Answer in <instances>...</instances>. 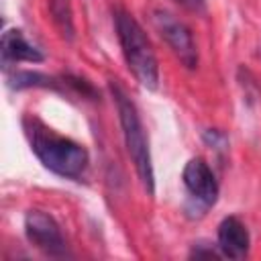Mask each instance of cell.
Returning a JSON list of instances; mask_svg holds the SVG:
<instances>
[{"mask_svg":"<svg viewBox=\"0 0 261 261\" xmlns=\"http://www.w3.org/2000/svg\"><path fill=\"white\" fill-rule=\"evenodd\" d=\"M24 130L33 153L49 171L67 179H80L84 175L90 163V155L84 145L57 135L39 118H24Z\"/></svg>","mask_w":261,"mask_h":261,"instance_id":"6da1fadb","label":"cell"},{"mask_svg":"<svg viewBox=\"0 0 261 261\" xmlns=\"http://www.w3.org/2000/svg\"><path fill=\"white\" fill-rule=\"evenodd\" d=\"M114 27L128 69L143 88L155 90L159 86V65L145 31L133 14L120 8L114 10Z\"/></svg>","mask_w":261,"mask_h":261,"instance_id":"7a4b0ae2","label":"cell"},{"mask_svg":"<svg viewBox=\"0 0 261 261\" xmlns=\"http://www.w3.org/2000/svg\"><path fill=\"white\" fill-rule=\"evenodd\" d=\"M110 92H112V98L116 104V112H118L126 151L135 163V169H137V175H139L143 188L147 190L149 196H153L155 194V173H153V161H151L147 133H145V126L141 122L139 110H137L135 102L126 96V92L118 84L110 82Z\"/></svg>","mask_w":261,"mask_h":261,"instance_id":"3957f363","label":"cell"},{"mask_svg":"<svg viewBox=\"0 0 261 261\" xmlns=\"http://www.w3.org/2000/svg\"><path fill=\"white\" fill-rule=\"evenodd\" d=\"M181 179L188 192L186 212L194 218L204 216L206 210H210L218 200V184L210 165L202 157H194L186 163Z\"/></svg>","mask_w":261,"mask_h":261,"instance_id":"277c9868","label":"cell"},{"mask_svg":"<svg viewBox=\"0 0 261 261\" xmlns=\"http://www.w3.org/2000/svg\"><path fill=\"white\" fill-rule=\"evenodd\" d=\"M153 24L159 31L161 39L169 45L173 55L181 61V65L188 69H194L198 65V49H196L190 29L181 20H177L173 14H169L167 10H155Z\"/></svg>","mask_w":261,"mask_h":261,"instance_id":"5b68a950","label":"cell"},{"mask_svg":"<svg viewBox=\"0 0 261 261\" xmlns=\"http://www.w3.org/2000/svg\"><path fill=\"white\" fill-rule=\"evenodd\" d=\"M24 234L39 251L49 257H65L67 247L55 218L43 210H29L24 216Z\"/></svg>","mask_w":261,"mask_h":261,"instance_id":"8992f818","label":"cell"},{"mask_svg":"<svg viewBox=\"0 0 261 261\" xmlns=\"http://www.w3.org/2000/svg\"><path fill=\"white\" fill-rule=\"evenodd\" d=\"M218 253L228 259H245L249 255L251 237L237 216H226L218 224Z\"/></svg>","mask_w":261,"mask_h":261,"instance_id":"52a82bcc","label":"cell"},{"mask_svg":"<svg viewBox=\"0 0 261 261\" xmlns=\"http://www.w3.org/2000/svg\"><path fill=\"white\" fill-rule=\"evenodd\" d=\"M0 51H2V61L4 63H18V61H29V63H41L45 55L41 53L39 47L27 41L22 31L18 29H8L2 35L0 41Z\"/></svg>","mask_w":261,"mask_h":261,"instance_id":"ba28073f","label":"cell"},{"mask_svg":"<svg viewBox=\"0 0 261 261\" xmlns=\"http://www.w3.org/2000/svg\"><path fill=\"white\" fill-rule=\"evenodd\" d=\"M49 8L53 14V20L63 37H73V22H71V8L67 0H49Z\"/></svg>","mask_w":261,"mask_h":261,"instance_id":"9c48e42d","label":"cell"},{"mask_svg":"<svg viewBox=\"0 0 261 261\" xmlns=\"http://www.w3.org/2000/svg\"><path fill=\"white\" fill-rule=\"evenodd\" d=\"M204 141L208 145H212L214 149H220L222 145H226V137L222 133H218V130H206L204 133Z\"/></svg>","mask_w":261,"mask_h":261,"instance_id":"30bf717a","label":"cell"},{"mask_svg":"<svg viewBox=\"0 0 261 261\" xmlns=\"http://www.w3.org/2000/svg\"><path fill=\"white\" fill-rule=\"evenodd\" d=\"M179 6H184L186 10H190V12H196V14H200V12H204L206 10V0H175Z\"/></svg>","mask_w":261,"mask_h":261,"instance_id":"8fae6325","label":"cell"}]
</instances>
